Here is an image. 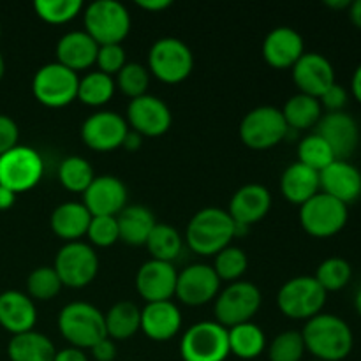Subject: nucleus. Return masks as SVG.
<instances>
[{
  "instance_id": "1",
  "label": "nucleus",
  "mask_w": 361,
  "mask_h": 361,
  "mask_svg": "<svg viewBox=\"0 0 361 361\" xmlns=\"http://www.w3.org/2000/svg\"><path fill=\"white\" fill-rule=\"evenodd\" d=\"M305 349L319 361H342L348 358L355 345L349 324L334 314H317L307 321L302 331Z\"/></svg>"
},
{
  "instance_id": "2",
  "label": "nucleus",
  "mask_w": 361,
  "mask_h": 361,
  "mask_svg": "<svg viewBox=\"0 0 361 361\" xmlns=\"http://www.w3.org/2000/svg\"><path fill=\"white\" fill-rule=\"evenodd\" d=\"M236 238V224L228 210L208 207L194 214L185 229V242L194 254L217 256Z\"/></svg>"
},
{
  "instance_id": "3",
  "label": "nucleus",
  "mask_w": 361,
  "mask_h": 361,
  "mask_svg": "<svg viewBox=\"0 0 361 361\" xmlns=\"http://www.w3.org/2000/svg\"><path fill=\"white\" fill-rule=\"evenodd\" d=\"M59 331L71 348L92 349L106 338L104 314L87 302L67 303L59 314Z\"/></svg>"
},
{
  "instance_id": "4",
  "label": "nucleus",
  "mask_w": 361,
  "mask_h": 361,
  "mask_svg": "<svg viewBox=\"0 0 361 361\" xmlns=\"http://www.w3.org/2000/svg\"><path fill=\"white\" fill-rule=\"evenodd\" d=\"M83 25L99 46L122 44L130 32V14L118 0H95L85 7Z\"/></svg>"
},
{
  "instance_id": "5",
  "label": "nucleus",
  "mask_w": 361,
  "mask_h": 361,
  "mask_svg": "<svg viewBox=\"0 0 361 361\" xmlns=\"http://www.w3.org/2000/svg\"><path fill=\"white\" fill-rule=\"evenodd\" d=\"M194 55L178 37H162L148 51V71L166 85H178L190 76Z\"/></svg>"
},
{
  "instance_id": "6",
  "label": "nucleus",
  "mask_w": 361,
  "mask_h": 361,
  "mask_svg": "<svg viewBox=\"0 0 361 361\" xmlns=\"http://www.w3.org/2000/svg\"><path fill=\"white\" fill-rule=\"evenodd\" d=\"M80 76L59 62L39 67L32 80V94L46 108H66L78 99Z\"/></svg>"
},
{
  "instance_id": "7",
  "label": "nucleus",
  "mask_w": 361,
  "mask_h": 361,
  "mask_svg": "<svg viewBox=\"0 0 361 361\" xmlns=\"http://www.w3.org/2000/svg\"><path fill=\"white\" fill-rule=\"evenodd\" d=\"M328 293L319 286L314 277L289 279L282 284L277 295L279 310L289 319L309 321L321 314L326 303Z\"/></svg>"
},
{
  "instance_id": "8",
  "label": "nucleus",
  "mask_w": 361,
  "mask_h": 361,
  "mask_svg": "<svg viewBox=\"0 0 361 361\" xmlns=\"http://www.w3.org/2000/svg\"><path fill=\"white\" fill-rule=\"evenodd\" d=\"M284 115L275 106H257L243 116L240 123V140L250 150H268L277 147L288 136Z\"/></svg>"
},
{
  "instance_id": "9",
  "label": "nucleus",
  "mask_w": 361,
  "mask_h": 361,
  "mask_svg": "<svg viewBox=\"0 0 361 361\" xmlns=\"http://www.w3.org/2000/svg\"><path fill=\"white\" fill-rule=\"evenodd\" d=\"M44 175V161L37 150L16 145L0 155V185L14 194L28 192L39 185Z\"/></svg>"
},
{
  "instance_id": "10",
  "label": "nucleus",
  "mask_w": 361,
  "mask_h": 361,
  "mask_svg": "<svg viewBox=\"0 0 361 361\" xmlns=\"http://www.w3.org/2000/svg\"><path fill=\"white\" fill-rule=\"evenodd\" d=\"M183 361H226L229 356L228 328L217 321H200L180 338Z\"/></svg>"
},
{
  "instance_id": "11",
  "label": "nucleus",
  "mask_w": 361,
  "mask_h": 361,
  "mask_svg": "<svg viewBox=\"0 0 361 361\" xmlns=\"http://www.w3.org/2000/svg\"><path fill=\"white\" fill-rule=\"evenodd\" d=\"M348 204L324 192H317L300 207V224L303 231L314 238H331L338 235L348 224Z\"/></svg>"
},
{
  "instance_id": "12",
  "label": "nucleus",
  "mask_w": 361,
  "mask_h": 361,
  "mask_svg": "<svg viewBox=\"0 0 361 361\" xmlns=\"http://www.w3.org/2000/svg\"><path fill=\"white\" fill-rule=\"evenodd\" d=\"M261 300V291L252 282H231L215 298V319L228 330L238 324L250 323L259 310Z\"/></svg>"
},
{
  "instance_id": "13",
  "label": "nucleus",
  "mask_w": 361,
  "mask_h": 361,
  "mask_svg": "<svg viewBox=\"0 0 361 361\" xmlns=\"http://www.w3.org/2000/svg\"><path fill=\"white\" fill-rule=\"evenodd\" d=\"M53 268L62 286L81 289L92 284L97 277L99 257L90 243L69 242L56 252Z\"/></svg>"
},
{
  "instance_id": "14",
  "label": "nucleus",
  "mask_w": 361,
  "mask_h": 361,
  "mask_svg": "<svg viewBox=\"0 0 361 361\" xmlns=\"http://www.w3.org/2000/svg\"><path fill=\"white\" fill-rule=\"evenodd\" d=\"M127 126L141 137H159L171 127L173 115L169 106L155 95L145 94L133 99L127 106Z\"/></svg>"
},
{
  "instance_id": "15",
  "label": "nucleus",
  "mask_w": 361,
  "mask_h": 361,
  "mask_svg": "<svg viewBox=\"0 0 361 361\" xmlns=\"http://www.w3.org/2000/svg\"><path fill=\"white\" fill-rule=\"evenodd\" d=\"M129 126L126 118L116 111L94 113L81 126V140L94 152H113L123 145Z\"/></svg>"
},
{
  "instance_id": "16",
  "label": "nucleus",
  "mask_w": 361,
  "mask_h": 361,
  "mask_svg": "<svg viewBox=\"0 0 361 361\" xmlns=\"http://www.w3.org/2000/svg\"><path fill=\"white\" fill-rule=\"evenodd\" d=\"M221 284V279L210 264H190L178 274L175 296L187 307L207 305L217 298Z\"/></svg>"
},
{
  "instance_id": "17",
  "label": "nucleus",
  "mask_w": 361,
  "mask_h": 361,
  "mask_svg": "<svg viewBox=\"0 0 361 361\" xmlns=\"http://www.w3.org/2000/svg\"><path fill=\"white\" fill-rule=\"evenodd\" d=\"M316 134H319L334 152L337 161H348L355 154L360 141V129L356 120L349 113L335 111L321 116L316 126Z\"/></svg>"
},
{
  "instance_id": "18",
  "label": "nucleus",
  "mask_w": 361,
  "mask_h": 361,
  "mask_svg": "<svg viewBox=\"0 0 361 361\" xmlns=\"http://www.w3.org/2000/svg\"><path fill=\"white\" fill-rule=\"evenodd\" d=\"M178 271L173 263L150 259L136 274V291L147 303L169 302L175 296Z\"/></svg>"
},
{
  "instance_id": "19",
  "label": "nucleus",
  "mask_w": 361,
  "mask_h": 361,
  "mask_svg": "<svg viewBox=\"0 0 361 361\" xmlns=\"http://www.w3.org/2000/svg\"><path fill=\"white\" fill-rule=\"evenodd\" d=\"M83 204L92 217H116L127 204V187L111 175L95 176L83 192Z\"/></svg>"
},
{
  "instance_id": "20",
  "label": "nucleus",
  "mask_w": 361,
  "mask_h": 361,
  "mask_svg": "<svg viewBox=\"0 0 361 361\" xmlns=\"http://www.w3.org/2000/svg\"><path fill=\"white\" fill-rule=\"evenodd\" d=\"M293 81L300 94L319 99L335 81V69L330 60L321 53H303L302 59L293 66Z\"/></svg>"
},
{
  "instance_id": "21",
  "label": "nucleus",
  "mask_w": 361,
  "mask_h": 361,
  "mask_svg": "<svg viewBox=\"0 0 361 361\" xmlns=\"http://www.w3.org/2000/svg\"><path fill=\"white\" fill-rule=\"evenodd\" d=\"M271 208V194L261 183H247L233 194L228 214L235 224L250 228L267 217Z\"/></svg>"
},
{
  "instance_id": "22",
  "label": "nucleus",
  "mask_w": 361,
  "mask_h": 361,
  "mask_svg": "<svg viewBox=\"0 0 361 361\" xmlns=\"http://www.w3.org/2000/svg\"><path fill=\"white\" fill-rule=\"evenodd\" d=\"M319 187L321 192L351 204L361 196V173L349 161H334L319 171Z\"/></svg>"
},
{
  "instance_id": "23",
  "label": "nucleus",
  "mask_w": 361,
  "mask_h": 361,
  "mask_svg": "<svg viewBox=\"0 0 361 361\" xmlns=\"http://www.w3.org/2000/svg\"><path fill=\"white\" fill-rule=\"evenodd\" d=\"M303 53V37L291 27H277L264 37L263 59L274 69H293Z\"/></svg>"
},
{
  "instance_id": "24",
  "label": "nucleus",
  "mask_w": 361,
  "mask_h": 361,
  "mask_svg": "<svg viewBox=\"0 0 361 361\" xmlns=\"http://www.w3.org/2000/svg\"><path fill=\"white\" fill-rule=\"evenodd\" d=\"M182 328V312L169 302L147 303L141 309L140 330L154 342H168L178 335Z\"/></svg>"
},
{
  "instance_id": "25",
  "label": "nucleus",
  "mask_w": 361,
  "mask_h": 361,
  "mask_svg": "<svg viewBox=\"0 0 361 361\" xmlns=\"http://www.w3.org/2000/svg\"><path fill=\"white\" fill-rule=\"evenodd\" d=\"M37 323V310L34 300L25 293L9 289L0 293V326L11 335L27 334Z\"/></svg>"
},
{
  "instance_id": "26",
  "label": "nucleus",
  "mask_w": 361,
  "mask_h": 361,
  "mask_svg": "<svg viewBox=\"0 0 361 361\" xmlns=\"http://www.w3.org/2000/svg\"><path fill=\"white\" fill-rule=\"evenodd\" d=\"M99 44L85 30H73L63 34L56 42V62L67 69L80 73L95 66Z\"/></svg>"
},
{
  "instance_id": "27",
  "label": "nucleus",
  "mask_w": 361,
  "mask_h": 361,
  "mask_svg": "<svg viewBox=\"0 0 361 361\" xmlns=\"http://www.w3.org/2000/svg\"><path fill=\"white\" fill-rule=\"evenodd\" d=\"M90 221L92 215L85 208L83 203L67 201V203L59 204L53 210L51 217H49V226H51V231L59 238L66 240V243H69L80 242V238L87 236Z\"/></svg>"
},
{
  "instance_id": "28",
  "label": "nucleus",
  "mask_w": 361,
  "mask_h": 361,
  "mask_svg": "<svg viewBox=\"0 0 361 361\" xmlns=\"http://www.w3.org/2000/svg\"><path fill=\"white\" fill-rule=\"evenodd\" d=\"M281 192L286 201L302 207L321 192L319 173L307 168L302 162L288 166L281 176Z\"/></svg>"
},
{
  "instance_id": "29",
  "label": "nucleus",
  "mask_w": 361,
  "mask_h": 361,
  "mask_svg": "<svg viewBox=\"0 0 361 361\" xmlns=\"http://www.w3.org/2000/svg\"><path fill=\"white\" fill-rule=\"evenodd\" d=\"M116 222H118L120 240L133 247L145 245L152 229L157 224L154 214L147 207H141V204L123 208L116 215Z\"/></svg>"
},
{
  "instance_id": "30",
  "label": "nucleus",
  "mask_w": 361,
  "mask_h": 361,
  "mask_svg": "<svg viewBox=\"0 0 361 361\" xmlns=\"http://www.w3.org/2000/svg\"><path fill=\"white\" fill-rule=\"evenodd\" d=\"M55 355V344L44 334L34 330L14 335L7 344L11 361H53Z\"/></svg>"
},
{
  "instance_id": "31",
  "label": "nucleus",
  "mask_w": 361,
  "mask_h": 361,
  "mask_svg": "<svg viewBox=\"0 0 361 361\" xmlns=\"http://www.w3.org/2000/svg\"><path fill=\"white\" fill-rule=\"evenodd\" d=\"M106 335L115 341H129L140 331L141 309L133 302H118L104 314Z\"/></svg>"
},
{
  "instance_id": "32",
  "label": "nucleus",
  "mask_w": 361,
  "mask_h": 361,
  "mask_svg": "<svg viewBox=\"0 0 361 361\" xmlns=\"http://www.w3.org/2000/svg\"><path fill=\"white\" fill-rule=\"evenodd\" d=\"M229 355H235L240 360L259 358L267 348V335L257 324L250 323L238 324L228 330Z\"/></svg>"
},
{
  "instance_id": "33",
  "label": "nucleus",
  "mask_w": 361,
  "mask_h": 361,
  "mask_svg": "<svg viewBox=\"0 0 361 361\" xmlns=\"http://www.w3.org/2000/svg\"><path fill=\"white\" fill-rule=\"evenodd\" d=\"M281 111L284 115V120L289 129L296 130V133L316 127L321 116H323V108H321L319 99L300 94V92L288 99V102H286Z\"/></svg>"
},
{
  "instance_id": "34",
  "label": "nucleus",
  "mask_w": 361,
  "mask_h": 361,
  "mask_svg": "<svg viewBox=\"0 0 361 361\" xmlns=\"http://www.w3.org/2000/svg\"><path fill=\"white\" fill-rule=\"evenodd\" d=\"M116 92L115 78L101 73V71H90L80 78V87H78V99L83 104L99 108V106L108 104Z\"/></svg>"
},
{
  "instance_id": "35",
  "label": "nucleus",
  "mask_w": 361,
  "mask_h": 361,
  "mask_svg": "<svg viewBox=\"0 0 361 361\" xmlns=\"http://www.w3.org/2000/svg\"><path fill=\"white\" fill-rule=\"evenodd\" d=\"M145 245H147L148 252L152 254V259L173 263L178 257V254L182 252L183 238L178 229L173 228L171 224L157 222Z\"/></svg>"
},
{
  "instance_id": "36",
  "label": "nucleus",
  "mask_w": 361,
  "mask_h": 361,
  "mask_svg": "<svg viewBox=\"0 0 361 361\" xmlns=\"http://www.w3.org/2000/svg\"><path fill=\"white\" fill-rule=\"evenodd\" d=\"M94 178L95 175L92 164L80 155H71L60 162L59 182L69 192L83 194L94 182Z\"/></svg>"
},
{
  "instance_id": "37",
  "label": "nucleus",
  "mask_w": 361,
  "mask_h": 361,
  "mask_svg": "<svg viewBox=\"0 0 361 361\" xmlns=\"http://www.w3.org/2000/svg\"><path fill=\"white\" fill-rule=\"evenodd\" d=\"M334 161L337 159H335L330 145L319 134H309V136L302 137V141L298 143V162L305 164L307 168L319 173Z\"/></svg>"
},
{
  "instance_id": "38",
  "label": "nucleus",
  "mask_w": 361,
  "mask_h": 361,
  "mask_svg": "<svg viewBox=\"0 0 361 361\" xmlns=\"http://www.w3.org/2000/svg\"><path fill=\"white\" fill-rule=\"evenodd\" d=\"M34 11L48 25H66L83 11L81 0H35Z\"/></svg>"
},
{
  "instance_id": "39",
  "label": "nucleus",
  "mask_w": 361,
  "mask_h": 361,
  "mask_svg": "<svg viewBox=\"0 0 361 361\" xmlns=\"http://www.w3.org/2000/svg\"><path fill=\"white\" fill-rule=\"evenodd\" d=\"M351 264L345 259H342V257H328V259H324L317 267L316 275H314V279L319 282V286L326 293L344 289L349 284V281H351Z\"/></svg>"
},
{
  "instance_id": "40",
  "label": "nucleus",
  "mask_w": 361,
  "mask_h": 361,
  "mask_svg": "<svg viewBox=\"0 0 361 361\" xmlns=\"http://www.w3.org/2000/svg\"><path fill=\"white\" fill-rule=\"evenodd\" d=\"M59 275L53 267H39L30 271L27 279V295L37 302L53 300L62 289Z\"/></svg>"
},
{
  "instance_id": "41",
  "label": "nucleus",
  "mask_w": 361,
  "mask_h": 361,
  "mask_svg": "<svg viewBox=\"0 0 361 361\" xmlns=\"http://www.w3.org/2000/svg\"><path fill=\"white\" fill-rule=\"evenodd\" d=\"M247 267H249L247 254L240 247L229 245L215 256L212 268L215 270L217 277L221 279V282H236L245 274Z\"/></svg>"
},
{
  "instance_id": "42",
  "label": "nucleus",
  "mask_w": 361,
  "mask_h": 361,
  "mask_svg": "<svg viewBox=\"0 0 361 361\" xmlns=\"http://www.w3.org/2000/svg\"><path fill=\"white\" fill-rule=\"evenodd\" d=\"M115 85L126 97L133 101L147 94L150 85V71L141 63H126L123 69L116 74Z\"/></svg>"
},
{
  "instance_id": "43",
  "label": "nucleus",
  "mask_w": 361,
  "mask_h": 361,
  "mask_svg": "<svg viewBox=\"0 0 361 361\" xmlns=\"http://www.w3.org/2000/svg\"><path fill=\"white\" fill-rule=\"evenodd\" d=\"M305 342L302 331H282L271 341L268 348V360L270 361H302L305 355Z\"/></svg>"
},
{
  "instance_id": "44",
  "label": "nucleus",
  "mask_w": 361,
  "mask_h": 361,
  "mask_svg": "<svg viewBox=\"0 0 361 361\" xmlns=\"http://www.w3.org/2000/svg\"><path fill=\"white\" fill-rule=\"evenodd\" d=\"M87 236L92 247L106 249V247L115 245L120 240L116 217H92Z\"/></svg>"
},
{
  "instance_id": "45",
  "label": "nucleus",
  "mask_w": 361,
  "mask_h": 361,
  "mask_svg": "<svg viewBox=\"0 0 361 361\" xmlns=\"http://www.w3.org/2000/svg\"><path fill=\"white\" fill-rule=\"evenodd\" d=\"M126 63H127V53L122 44L99 46L97 60H95L97 71L108 74V76H116V74L123 69Z\"/></svg>"
},
{
  "instance_id": "46",
  "label": "nucleus",
  "mask_w": 361,
  "mask_h": 361,
  "mask_svg": "<svg viewBox=\"0 0 361 361\" xmlns=\"http://www.w3.org/2000/svg\"><path fill=\"white\" fill-rule=\"evenodd\" d=\"M348 90H345L342 85L334 83L323 95L319 97L321 108L328 109V113H335V111H342L344 106L348 104Z\"/></svg>"
},
{
  "instance_id": "47",
  "label": "nucleus",
  "mask_w": 361,
  "mask_h": 361,
  "mask_svg": "<svg viewBox=\"0 0 361 361\" xmlns=\"http://www.w3.org/2000/svg\"><path fill=\"white\" fill-rule=\"evenodd\" d=\"M20 140V129L18 123L11 116L0 113V155L14 148Z\"/></svg>"
},
{
  "instance_id": "48",
  "label": "nucleus",
  "mask_w": 361,
  "mask_h": 361,
  "mask_svg": "<svg viewBox=\"0 0 361 361\" xmlns=\"http://www.w3.org/2000/svg\"><path fill=\"white\" fill-rule=\"evenodd\" d=\"M92 356H94L95 361H113L116 358V345L111 338H102L101 342L94 345L90 349Z\"/></svg>"
},
{
  "instance_id": "49",
  "label": "nucleus",
  "mask_w": 361,
  "mask_h": 361,
  "mask_svg": "<svg viewBox=\"0 0 361 361\" xmlns=\"http://www.w3.org/2000/svg\"><path fill=\"white\" fill-rule=\"evenodd\" d=\"M53 361H88V356L85 355L83 349L78 348H66L62 351H56Z\"/></svg>"
},
{
  "instance_id": "50",
  "label": "nucleus",
  "mask_w": 361,
  "mask_h": 361,
  "mask_svg": "<svg viewBox=\"0 0 361 361\" xmlns=\"http://www.w3.org/2000/svg\"><path fill=\"white\" fill-rule=\"evenodd\" d=\"M171 4V0H137L136 6L140 9L148 11V13H161V11L168 9Z\"/></svg>"
},
{
  "instance_id": "51",
  "label": "nucleus",
  "mask_w": 361,
  "mask_h": 361,
  "mask_svg": "<svg viewBox=\"0 0 361 361\" xmlns=\"http://www.w3.org/2000/svg\"><path fill=\"white\" fill-rule=\"evenodd\" d=\"M14 203H16V194L7 189V187L0 185V212L9 210V208L14 207Z\"/></svg>"
},
{
  "instance_id": "52",
  "label": "nucleus",
  "mask_w": 361,
  "mask_h": 361,
  "mask_svg": "<svg viewBox=\"0 0 361 361\" xmlns=\"http://www.w3.org/2000/svg\"><path fill=\"white\" fill-rule=\"evenodd\" d=\"M141 141H143V137H141L137 133H134V130L129 129V133H127L122 147L129 152H136L137 148H141Z\"/></svg>"
},
{
  "instance_id": "53",
  "label": "nucleus",
  "mask_w": 361,
  "mask_h": 361,
  "mask_svg": "<svg viewBox=\"0 0 361 361\" xmlns=\"http://www.w3.org/2000/svg\"><path fill=\"white\" fill-rule=\"evenodd\" d=\"M351 92H353V95H355L356 101L361 104V63L356 67L355 74H353V78H351Z\"/></svg>"
},
{
  "instance_id": "54",
  "label": "nucleus",
  "mask_w": 361,
  "mask_h": 361,
  "mask_svg": "<svg viewBox=\"0 0 361 361\" xmlns=\"http://www.w3.org/2000/svg\"><path fill=\"white\" fill-rule=\"evenodd\" d=\"M349 18H351V21L356 27L361 28V0L351 2V6H349Z\"/></svg>"
},
{
  "instance_id": "55",
  "label": "nucleus",
  "mask_w": 361,
  "mask_h": 361,
  "mask_svg": "<svg viewBox=\"0 0 361 361\" xmlns=\"http://www.w3.org/2000/svg\"><path fill=\"white\" fill-rule=\"evenodd\" d=\"M328 7H331V9H349V6H351V2L349 0H326Z\"/></svg>"
},
{
  "instance_id": "56",
  "label": "nucleus",
  "mask_w": 361,
  "mask_h": 361,
  "mask_svg": "<svg viewBox=\"0 0 361 361\" xmlns=\"http://www.w3.org/2000/svg\"><path fill=\"white\" fill-rule=\"evenodd\" d=\"M355 307H356V312L361 316V288L358 289V293H356V298H355Z\"/></svg>"
},
{
  "instance_id": "57",
  "label": "nucleus",
  "mask_w": 361,
  "mask_h": 361,
  "mask_svg": "<svg viewBox=\"0 0 361 361\" xmlns=\"http://www.w3.org/2000/svg\"><path fill=\"white\" fill-rule=\"evenodd\" d=\"M4 74H6V60H4L2 53H0V81H2Z\"/></svg>"
},
{
  "instance_id": "58",
  "label": "nucleus",
  "mask_w": 361,
  "mask_h": 361,
  "mask_svg": "<svg viewBox=\"0 0 361 361\" xmlns=\"http://www.w3.org/2000/svg\"><path fill=\"white\" fill-rule=\"evenodd\" d=\"M0 34H2V25H0Z\"/></svg>"
},
{
  "instance_id": "59",
  "label": "nucleus",
  "mask_w": 361,
  "mask_h": 361,
  "mask_svg": "<svg viewBox=\"0 0 361 361\" xmlns=\"http://www.w3.org/2000/svg\"><path fill=\"white\" fill-rule=\"evenodd\" d=\"M312 361H319V360H312Z\"/></svg>"
}]
</instances>
